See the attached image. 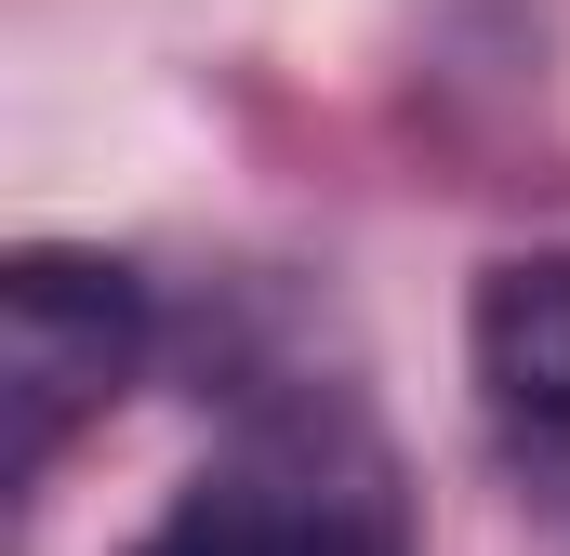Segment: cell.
I'll list each match as a JSON object with an SVG mask.
<instances>
[{"label": "cell", "instance_id": "1", "mask_svg": "<svg viewBox=\"0 0 570 556\" xmlns=\"http://www.w3.org/2000/svg\"><path fill=\"white\" fill-rule=\"evenodd\" d=\"M134 556H412V477L345 398L239 424Z\"/></svg>", "mask_w": 570, "mask_h": 556}, {"label": "cell", "instance_id": "2", "mask_svg": "<svg viewBox=\"0 0 570 556\" xmlns=\"http://www.w3.org/2000/svg\"><path fill=\"white\" fill-rule=\"evenodd\" d=\"M134 371H146V278L120 252L27 239L0 266V464L13 477H40Z\"/></svg>", "mask_w": 570, "mask_h": 556}, {"label": "cell", "instance_id": "3", "mask_svg": "<svg viewBox=\"0 0 570 556\" xmlns=\"http://www.w3.org/2000/svg\"><path fill=\"white\" fill-rule=\"evenodd\" d=\"M478 398L518 450H570V252H504L464 305Z\"/></svg>", "mask_w": 570, "mask_h": 556}]
</instances>
